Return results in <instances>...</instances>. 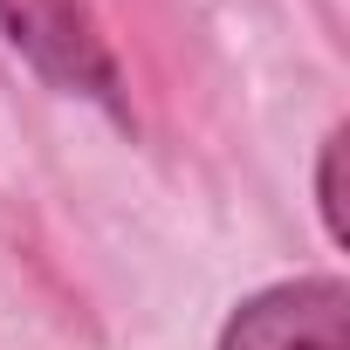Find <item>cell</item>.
<instances>
[{
	"label": "cell",
	"mask_w": 350,
	"mask_h": 350,
	"mask_svg": "<svg viewBox=\"0 0 350 350\" xmlns=\"http://www.w3.org/2000/svg\"><path fill=\"white\" fill-rule=\"evenodd\" d=\"M0 28L55 90L117 103V62L90 0H0Z\"/></svg>",
	"instance_id": "obj_1"
},
{
	"label": "cell",
	"mask_w": 350,
	"mask_h": 350,
	"mask_svg": "<svg viewBox=\"0 0 350 350\" xmlns=\"http://www.w3.org/2000/svg\"><path fill=\"white\" fill-rule=\"evenodd\" d=\"M343 316H350V295H343L336 275L275 282V288L247 295L227 316L220 350H350L343 343Z\"/></svg>",
	"instance_id": "obj_2"
},
{
	"label": "cell",
	"mask_w": 350,
	"mask_h": 350,
	"mask_svg": "<svg viewBox=\"0 0 350 350\" xmlns=\"http://www.w3.org/2000/svg\"><path fill=\"white\" fill-rule=\"evenodd\" d=\"M336 158H343V137L329 131V144H323V165H316V206H323V227H329V241H343V200H336Z\"/></svg>",
	"instance_id": "obj_3"
}]
</instances>
